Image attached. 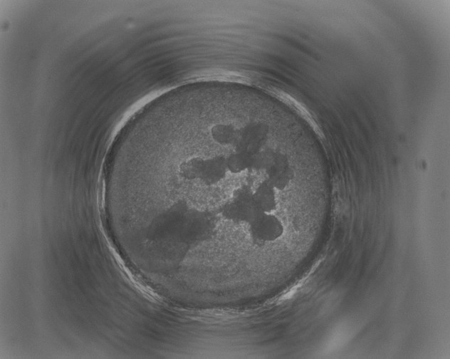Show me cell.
<instances>
[{"label": "cell", "mask_w": 450, "mask_h": 359, "mask_svg": "<svg viewBox=\"0 0 450 359\" xmlns=\"http://www.w3.org/2000/svg\"><path fill=\"white\" fill-rule=\"evenodd\" d=\"M267 180L278 190L284 189L291 181L293 174L286 157L278 152L274 160L266 170Z\"/></svg>", "instance_id": "2"}, {"label": "cell", "mask_w": 450, "mask_h": 359, "mask_svg": "<svg viewBox=\"0 0 450 359\" xmlns=\"http://www.w3.org/2000/svg\"><path fill=\"white\" fill-rule=\"evenodd\" d=\"M276 190L267 180H264L257 186L253 197L260 212L271 213L276 209Z\"/></svg>", "instance_id": "3"}, {"label": "cell", "mask_w": 450, "mask_h": 359, "mask_svg": "<svg viewBox=\"0 0 450 359\" xmlns=\"http://www.w3.org/2000/svg\"><path fill=\"white\" fill-rule=\"evenodd\" d=\"M250 225L253 236L261 241H274L283 233L281 221L271 213L259 212Z\"/></svg>", "instance_id": "1"}]
</instances>
